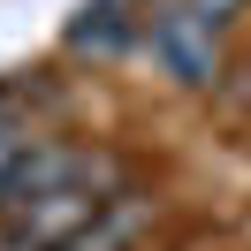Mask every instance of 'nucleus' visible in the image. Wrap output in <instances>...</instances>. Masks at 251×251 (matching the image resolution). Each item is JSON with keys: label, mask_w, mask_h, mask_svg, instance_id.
Here are the masks:
<instances>
[{"label": "nucleus", "mask_w": 251, "mask_h": 251, "mask_svg": "<svg viewBox=\"0 0 251 251\" xmlns=\"http://www.w3.org/2000/svg\"><path fill=\"white\" fill-rule=\"evenodd\" d=\"M137 0H92L76 23H69V46H84V53H122L129 38H145V16H129Z\"/></svg>", "instance_id": "nucleus-2"}, {"label": "nucleus", "mask_w": 251, "mask_h": 251, "mask_svg": "<svg viewBox=\"0 0 251 251\" xmlns=\"http://www.w3.org/2000/svg\"><path fill=\"white\" fill-rule=\"evenodd\" d=\"M198 8H205V16H221V23H228L236 8H244V0H198Z\"/></svg>", "instance_id": "nucleus-3"}, {"label": "nucleus", "mask_w": 251, "mask_h": 251, "mask_svg": "<svg viewBox=\"0 0 251 251\" xmlns=\"http://www.w3.org/2000/svg\"><path fill=\"white\" fill-rule=\"evenodd\" d=\"M221 31H228V23L205 16L198 0H168V8H152V23H145V46H152V61L168 69L175 84H213L221 76Z\"/></svg>", "instance_id": "nucleus-1"}]
</instances>
